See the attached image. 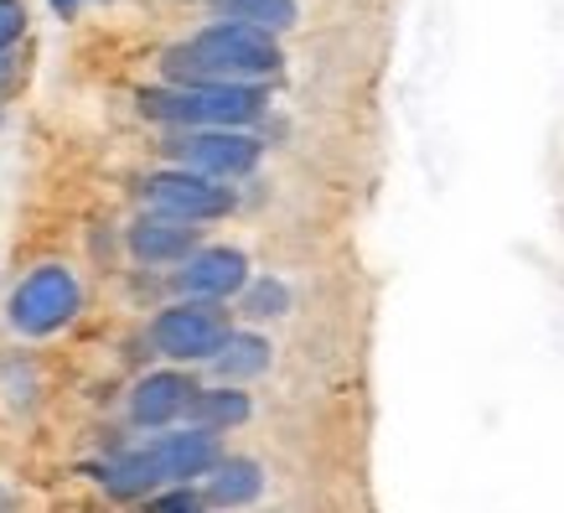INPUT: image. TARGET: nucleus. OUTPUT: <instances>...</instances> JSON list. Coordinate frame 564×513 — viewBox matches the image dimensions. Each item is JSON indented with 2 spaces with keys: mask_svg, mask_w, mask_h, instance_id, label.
<instances>
[{
  "mask_svg": "<svg viewBox=\"0 0 564 513\" xmlns=\"http://www.w3.org/2000/svg\"><path fill=\"white\" fill-rule=\"evenodd\" d=\"M213 11L228 17L234 26H249V32H291L295 26V0H213Z\"/></svg>",
  "mask_w": 564,
  "mask_h": 513,
  "instance_id": "f8f14e48",
  "label": "nucleus"
},
{
  "mask_svg": "<svg viewBox=\"0 0 564 513\" xmlns=\"http://www.w3.org/2000/svg\"><path fill=\"white\" fill-rule=\"evenodd\" d=\"M26 26V11H21V0H0V52L11 47Z\"/></svg>",
  "mask_w": 564,
  "mask_h": 513,
  "instance_id": "f3484780",
  "label": "nucleus"
},
{
  "mask_svg": "<svg viewBox=\"0 0 564 513\" xmlns=\"http://www.w3.org/2000/svg\"><path fill=\"white\" fill-rule=\"evenodd\" d=\"M213 363H218L223 378H254V374L270 368V342L264 338H234V332H228V342L213 353Z\"/></svg>",
  "mask_w": 564,
  "mask_h": 513,
  "instance_id": "ddd939ff",
  "label": "nucleus"
},
{
  "mask_svg": "<svg viewBox=\"0 0 564 513\" xmlns=\"http://www.w3.org/2000/svg\"><path fill=\"white\" fill-rule=\"evenodd\" d=\"M203 426L197 430H218V426H243L249 420V394H239V389H213V394H192V405H187Z\"/></svg>",
  "mask_w": 564,
  "mask_h": 513,
  "instance_id": "4468645a",
  "label": "nucleus"
},
{
  "mask_svg": "<svg viewBox=\"0 0 564 513\" xmlns=\"http://www.w3.org/2000/svg\"><path fill=\"white\" fill-rule=\"evenodd\" d=\"M130 249H135L140 259H151V265L187 259L192 249H197V228L182 223V218H161V213H151V218H140L135 228H130Z\"/></svg>",
  "mask_w": 564,
  "mask_h": 513,
  "instance_id": "1a4fd4ad",
  "label": "nucleus"
},
{
  "mask_svg": "<svg viewBox=\"0 0 564 513\" xmlns=\"http://www.w3.org/2000/svg\"><path fill=\"white\" fill-rule=\"evenodd\" d=\"M223 342H228V311H218L213 301L172 307V311H161V322H155V348L166 359H182V363L213 359Z\"/></svg>",
  "mask_w": 564,
  "mask_h": 513,
  "instance_id": "39448f33",
  "label": "nucleus"
},
{
  "mask_svg": "<svg viewBox=\"0 0 564 513\" xmlns=\"http://www.w3.org/2000/svg\"><path fill=\"white\" fill-rule=\"evenodd\" d=\"M280 68V47L274 36L264 32H249V26H207L203 36H192L187 47H172L166 52V73L182 78L187 88H203V84H243V78H270Z\"/></svg>",
  "mask_w": 564,
  "mask_h": 513,
  "instance_id": "f257e3e1",
  "label": "nucleus"
},
{
  "mask_svg": "<svg viewBox=\"0 0 564 513\" xmlns=\"http://www.w3.org/2000/svg\"><path fill=\"white\" fill-rule=\"evenodd\" d=\"M145 203L161 218L197 223V218H223L234 207V192L213 188V177H197V171H161V177L145 182Z\"/></svg>",
  "mask_w": 564,
  "mask_h": 513,
  "instance_id": "423d86ee",
  "label": "nucleus"
},
{
  "mask_svg": "<svg viewBox=\"0 0 564 513\" xmlns=\"http://www.w3.org/2000/svg\"><path fill=\"white\" fill-rule=\"evenodd\" d=\"M285 307H291V291H285L280 280H259L254 291H249V301H243L249 317H280Z\"/></svg>",
  "mask_w": 564,
  "mask_h": 513,
  "instance_id": "2eb2a0df",
  "label": "nucleus"
},
{
  "mask_svg": "<svg viewBox=\"0 0 564 513\" xmlns=\"http://www.w3.org/2000/svg\"><path fill=\"white\" fill-rule=\"evenodd\" d=\"M259 488H264L259 462H249V457H228V462H213L207 503H218V509H239V503H254Z\"/></svg>",
  "mask_w": 564,
  "mask_h": 513,
  "instance_id": "9b49d317",
  "label": "nucleus"
},
{
  "mask_svg": "<svg viewBox=\"0 0 564 513\" xmlns=\"http://www.w3.org/2000/svg\"><path fill=\"white\" fill-rule=\"evenodd\" d=\"M249 280V259L239 249H203V255L187 259V270H182V286L192 296H203V301H223V296H234Z\"/></svg>",
  "mask_w": 564,
  "mask_h": 513,
  "instance_id": "6e6552de",
  "label": "nucleus"
},
{
  "mask_svg": "<svg viewBox=\"0 0 564 513\" xmlns=\"http://www.w3.org/2000/svg\"><path fill=\"white\" fill-rule=\"evenodd\" d=\"M78 280H73L63 265H42L36 275H26L11 296V322L21 332H32V338H47L57 332L63 322H73V311H78Z\"/></svg>",
  "mask_w": 564,
  "mask_h": 513,
  "instance_id": "20e7f679",
  "label": "nucleus"
},
{
  "mask_svg": "<svg viewBox=\"0 0 564 513\" xmlns=\"http://www.w3.org/2000/svg\"><path fill=\"white\" fill-rule=\"evenodd\" d=\"M203 503H207V498H197L192 488H172L166 498H155L151 513H203Z\"/></svg>",
  "mask_w": 564,
  "mask_h": 513,
  "instance_id": "dca6fc26",
  "label": "nucleus"
},
{
  "mask_svg": "<svg viewBox=\"0 0 564 513\" xmlns=\"http://www.w3.org/2000/svg\"><path fill=\"white\" fill-rule=\"evenodd\" d=\"M192 378L182 374H151L145 384H140L135 394H130V415H135L140 426H166V420H176V415L192 405Z\"/></svg>",
  "mask_w": 564,
  "mask_h": 513,
  "instance_id": "9d476101",
  "label": "nucleus"
},
{
  "mask_svg": "<svg viewBox=\"0 0 564 513\" xmlns=\"http://www.w3.org/2000/svg\"><path fill=\"white\" fill-rule=\"evenodd\" d=\"M176 156L197 177H243L259 161V140L234 136V130H203V136L176 140Z\"/></svg>",
  "mask_w": 564,
  "mask_h": 513,
  "instance_id": "0eeeda50",
  "label": "nucleus"
},
{
  "mask_svg": "<svg viewBox=\"0 0 564 513\" xmlns=\"http://www.w3.org/2000/svg\"><path fill=\"white\" fill-rule=\"evenodd\" d=\"M218 462V441L207 430H182V436H161V441L140 446L130 457L104 467V488L115 498H145L151 488H187L192 478L213 472Z\"/></svg>",
  "mask_w": 564,
  "mask_h": 513,
  "instance_id": "f03ea898",
  "label": "nucleus"
},
{
  "mask_svg": "<svg viewBox=\"0 0 564 513\" xmlns=\"http://www.w3.org/2000/svg\"><path fill=\"white\" fill-rule=\"evenodd\" d=\"M140 109L151 120H172V125H213V130H228V125L254 120L264 109V94L243 84H203V88H145L140 94Z\"/></svg>",
  "mask_w": 564,
  "mask_h": 513,
  "instance_id": "7ed1b4c3",
  "label": "nucleus"
},
{
  "mask_svg": "<svg viewBox=\"0 0 564 513\" xmlns=\"http://www.w3.org/2000/svg\"><path fill=\"white\" fill-rule=\"evenodd\" d=\"M52 6H57L63 17H73V11H78V0H52Z\"/></svg>",
  "mask_w": 564,
  "mask_h": 513,
  "instance_id": "a211bd4d",
  "label": "nucleus"
}]
</instances>
